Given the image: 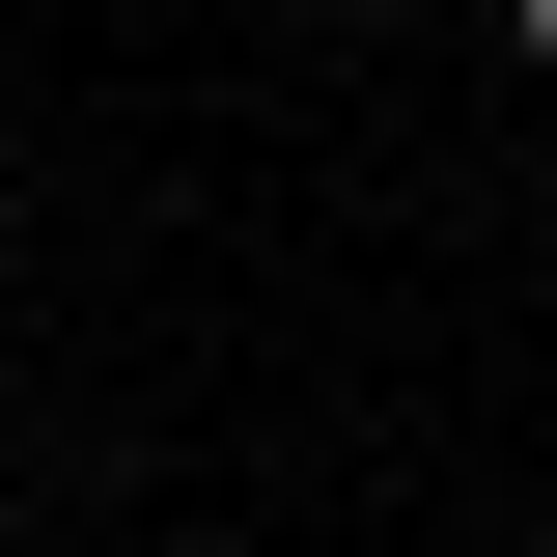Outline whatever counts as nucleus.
<instances>
[{
    "label": "nucleus",
    "mask_w": 557,
    "mask_h": 557,
    "mask_svg": "<svg viewBox=\"0 0 557 557\" xmlns=\"http://www.w3.org/2000/svg\"><path fill=\"white\" fill-rule=\"evenodd\" d=\"M335 28H418V0H335Z\"/></svg>",
    "instance_id": "obj_1"
},
{
    "label": "nucleus",
    "mask_w": 557,
    "mask_h": 557,
    "mask_svg": "<svg viewBox=\"0 0 557 557\" xmlns=\"http://www.w3.org/2000/svg\"><path fill=\"white\" fill-rule=\"evenodd\" d=\"M502 28H530V57H557V0H502Z\"/></svg>",
    "instance_id": "obj_2"
}]
</instances>
